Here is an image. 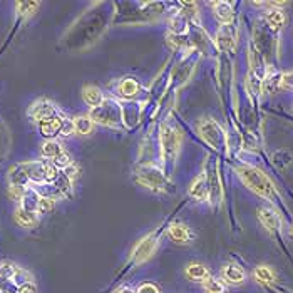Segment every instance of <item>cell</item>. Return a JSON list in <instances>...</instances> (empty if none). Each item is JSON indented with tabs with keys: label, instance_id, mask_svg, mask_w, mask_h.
Returning a JSON list of instances; mask_svg holds the SVG:
<instances>
[{
	"label": "cell",
	"instance_id": "obj_37",
	"mask_svg": "<svg viewBox=\"0 0 293 293\" xmlns=\"http://www.w3.org/2000/svg\"><path fill=\"white\" fill-rule=\"evenodd\" d=\"M0 293H5V291H0Z\"/></svg>",
	"mask_w": 293,
	"mask_h": 293
},
{
	"label": "cell",
	"instance_id": "obj_32",
	"mask_svg": "<svg viewBox=\"0 0 293 293\" xmlns=\"http://www.w3.org/2000/svg\"><path fill=\"white\" fill-rule=\"evenodd\" d=\"M77 173H79V169H77V166L76 164H71V166H67V168L64 169V176L67 178L69 181H72V180H76L77 178Z\"/></svg>",
	"mask_w": 293,
	"mask_h": 293
},
{
	"label": "cell",
	"instance_id": "obj_36",
	"mask_svg": "<svg viewBox=\"0 0 293 293\" xmlns=\"http://www.w3.org/2000/svg\"><path fill=\"white\" fill-rule=\"evenodd\" d=\"M290 233H291V237H293V225H291V229H290Z\"/></svg>",
	"mask_w": 293,
	"mask_h": 293
},
{
	"label": "cell",
	"instance_id": "obj_19",
	"mask_svg": "<svg viewBox=\"0 0 293 293\" xmlns=\"http://www.w3.org/2000/svg\"><path fill=\"white\" fill-rule=\"evenodd\" d=\"M15 220L20 226H34L37 223V215L32 211H25L24 208H19L15 211Z\"/></svg>",
	"mask_w": 293,
	"mask_h": 293
},
{
	"label": "cell",
	"instance_id": "obj_16",
	"mask_svg": "<svg viewBox=\"0 0 293 293\" xmlns=\"http://www.w3.org/2000/svg\"><path fill=\"white\" fill-rule=\"evenodd\" d=\"M39 199H40V194L34 189H25L24 196H22V206L25 211H32V213H37V204H39Z\"/></svg>",
	"mask_w": 293,
	"mask_h": 293
},
{
	"label": "cell",
	"instance_id": "obj_33",
	"mask_svg": "<svg viewBox=\"0 0 293 293\" xmlns=\"http://www.w3.org/2000/svg\"><path fill=\"white\" fill-rule=\"evenodd\" d=\"M280 84H281V87H285V89H293V72L281 76Z\"/></svg>",
	"mask_w": 293,
	"mask_h": 293
},
{
	"label": "cell",
	"instance_id": "obj_7",
	"mask_svg": "<svg viewBox=\"0 0 293 293\" xmlns=\"http://www.w3.org/2000/svg\"><path fill=\"white\" fill-rule=\"evenodd\" d=\"M156 240L151 238V237H148L141 241L139 245L136 246V250H134V261L136 263H142V261H146L149 256H151L154 253V250H156Z\"/></svg>",
	"mask_w": 293,
	"mask_h": 293
},
{
	"label": "cell",
	"instance_id": "obj_13",
	"mask_svg": "<svg viewBox=\"0 0 293 293\" xmlns=\"http://www.w3.org/2000/svg\"><path fill=\"white\" fill-rule=\"evenodd\" d=\"M223 278L231 285H241L245 281V272L237 265H226L223 268Z\"/></svg>",
	"mask_w": 293,
	"mask_h": 293
},
{
	"label": "cell",
	"instance_id": "obj_3",
	"mask_svg": "<svg viewBox=\"0 0 293 293\" xmlns=\"http://www.w3.org/2000/svg\"><path fill=\"white\" fill-rule=\"evenodd\" d=\"M28 114H31V118L34 121H37V123H40V121H44V119L57 116L54 104H52V102H49V101H45V99H40L37 102H34L32 107L28 109Z\"/></svg>",
	"mask_w": 293,
	"mask_h": 293
},
{
	"label": "cell",
	"instance_id": "obj_4",
	"mask_svg": "<svg viewBox=\"0 0 293 293\" xmlns=\"http://www.w3.org/2000/svg\"><path fill=\"white\" fill-rule=\"evenodd\" d=\"M199 131H201V136L206 139V142H210L213 148L220 146L223 133L221 129L218 128L216 123H213V121H203V123L199 124Z\"/></svg>",
	"mask_w": 293,
	"mask_h": 293
},
{
	"label": "cell",
	"instance_id": "obj_25",
	"mask_svg": "<svg viewBox=\"0 0 293 293\" xmlns=\"http://www.w3.org/2000/svg\"><path fill=\"white\" fill-rule=\"evenodd\" d=\"M267 20L273 28H280L285 24V15L281 10H270L268 15H267Z\"/></svg>",
	"mask_w": 293,
	"mask_h": 293
},
{
	"label": "cell",
	"instance_id": "obj_8",
	"mask_svg": "<svg viewBox=\"0 0 293 293\" xmlns=\"http://www.w3.org/2000/svg\"><path fill=\"white\" fill-rule=\"evenodd\" d=\"M178 141H180V134L173 129H166L163 133V149L164 154L169 159L174 158V154L178 153Z\"/></svg>",
	"mask_w": 293,
	"mask_h": 293
},
{
	"label": "cell",
	"instance_id": "obj_11",
	"mask_svg": "<svg viewBox=\"0 0 293 293\" xmlns=\"http://www.w3.org/2000/svg\"><path fill=\"white\" fill-rule=\"evenodd\" d=\"M185 273L191 281H203L204 283V281L210 278L208 268H206L204 265H201V263H191V265H188Z\"/></svg>",
	"mask_w": 293,
	"mask_h": 293
},
{
	"label": "cell",
	"instance_id": "obj_27",
	"mask_svg": "<svg viewBox=\"0 0 293 293\" xmlns=\"http://www.w3.org/2000/svg\"><path fill=\"white\" fill-rule=\"evenodd\" d=\"M52 163H54V166H55L57 169H66L67 166L72 164V161H71V156H69V154L64 151V153H61L57 158H54Z\"/></svg>",
	"mask_w": 293,
	"mask_h": 293
},
{
	"label": "cell",
	"instance_id": "obj_29",
	"mask_svg": "<svg viewBox=\"0 0 293 293\" xmlns=\"http://www.w3.org/2000/svg\"><path fill=\"white\" fill-rule=\"evenodd\" d=\"M54 208V199L49 196H40L37 204V213H49Z\"/></svg>",
	"mask_w": 293,
	"mask_h": 293
},
{
	"label": "cell",
	"instance_id": "obj_20",
	"mask_svg": "<svg viewBox=\"0 0 293 293\" xmlns=\"http://www.w3.org/2000/svg\"><path fill=\"white\" fill-rule=\"evenodd\" d=\"M93 128H94V121L87 116H79V118L74 119V129H76L77 134L93 133Z\"/></svg>",
	"mask_w": 293,
	"mask_h": 293
},
{
	"label": "cell",
	"instance_id": "obj_12",
	"mask_svg": "<svg viewBox=\"0 0 293 293\" xmlns=\"http://www.w3.org/2000/svg\"><path fill=\"white\" fill-rule=\"evenodd\" d=\"M9 180H10V186H17V188H25L28 183H31V181H28L27 173H25V169H24V166H22V163L14 166V168L10 169Z\"/></svg>",
	"mask_w": 293,
	"mask_h": 293
},
{
	"label": "cell",
	"instance_id": "obj_14",
	"mask_svg": "<svg viewBox=\"0 0 293 293\" xmlns=\"http://www.w3.org/2000/svg\"><path fill=\"white\" fill-rule=\"evenodd\" d=\"M189 194L198 201L206 199V196H208V183H206L204 176H198L196 180L193 181L191 188H189Z\"/></svg>",
	"mask_w": 293,
	"mask_h": 293
},
{
	"label": "cell",
	"instance_id": "obj_15",
	"mask_svg": "<svg viewBox=\"0 0 293 293\" xmlns=\"http://www.w3.org/2000/svg\"><path fill=\"white\" fill-rule=\"evenodd\" d=\"M169 238L174 241V243H180V245H186L191 241V233L185 225H173L169 228Z\"/></svg>",
	"mask_w": 293,
	"mask_h": 293
},
{
	"label": "cell",
	"instance_id": "obj_2",
	"mask_svg": "<svg viewBox=\"0 0 293 293\" xmlns=\"http://www.w3.org/2000/svg\"><path fill=\"white\" fill-rule=\"evenodd\" d=\"M91 119L96 121V123L112 126L119 121V107H118L116 102L104 101L99 107L93 109V112H91Z\"/></svg>",
	"mask_w": 293,
	"mask_h": 293
},
{
	"label": "cell",
	"instance_id": "obj_23",
	"mask_svg": "<svg viewBox=\"0 0 293 293\" xmlns=\"http://www.w3.org/2000/svg\"><path fill=\"white\" fill-rule=\"evenodd\" d=\"M218 42L223 49L226 50H231L235 47V36L233 34H229L228 27H223L220 28V34H218Z\"/></svg>",
	"mask_w": 293,
	"mask_h": 293
},
{
	"label": "cell",
	"instance_id": "obj_34",
	"mask_svg": "<svg viewBox=\"0 0 293 293\" xmlns=\"http://www.w3.org/2000/svg\"><path fill=\"white\" fill-rule=\"evenodd\" d=\"M137 293H159V290H158V286L153 283H142L139 286V290H137Z\"/></svg>",
	"mask_w": 293,
	"mask_h": 293
},
{
	"label": "cell",
	"instance_id": "obj_5",
	"mask_svg": "<svg viewBox=\"0 0 293 293\" xmlns=\"http://www.w3.org/2000/svg\"><path fill=\"white\" fill-rule=\"evenodd\" d=\"M22 166H24L31 183H36V185L45 183V168H47V164L40 163V161H28V163H22Z\"/></svg>",
	"mask_w": 293,
	"mask_h": 293
},
{
	"label": "cell",
	"instance_id": "obj_35",
	"mask_svg": "<svg viewBox=\"0 0 293 293\" xmlns=\"http://www.w3.org/2000/svg\"><path fill=\"white\" fill-rule=\"evenodd\" d=\"M118 293H133V291H131L129 288H124V290H119Z\"/></svg>",
	"mask_w": 293,
	"mask_h": 293
},
{
	"label": "cell",
	"instance_id": "obj_22",
	"mask_svg": "<svg viewBox=\"0 0 293 293\" xmlns=\"http://www.w3.org/2000/svg\"><path fill=\"white\" fill-rule=\"evenodd\" d=\"M255 278L260 281V283H263V285H270V283H273V281H275V273L268 267L261 265V267H256Z\"/></svg>",
	"mask_w": 293,
	"mask_h": 293
},
{
	"label": "cell",
	"instance_id": "obj_10",
	"mask_svg": "<svg viewBox=\"0 0 293 293\" xmlns=\"http://www.w3.org/2000/svg\"><path fill=\"white\" fill-rule=\"evenodd\" d=\"M82 97L85 101V104L91 106L93 109L99 107L102 102H104V97H102V93L99 89L96 87V85H85L82 89Z\"/></svg>",
	"mask_w": 293,
	"mask_h": 293
},
{
	"label": "cell",
	"instance_id": "obj_30",
	"mask_svg": "<svg viewBox=\"0 0 293 293\" xmlns=\"http://www.w3.org/2000/svg\"><path fill=\"white\" fill-rule=\"evenodd\" d=\"M37 7H39L37 2H19V4H17V9H19V12H20L22 15L32 14Z\"/></svg>",
	"mask_w": 293,
	"mask_h": 293
},
{
	"label": "cell",
	"instance_id": "obj_1",
	"mask_svg": "<svg viewBox=\"0 0 293 293\" xmlns=\"http://www.w3.org/2000/svg\"><path fill=\"white\" fill-rule=\"evenodd\" d=\"M238 174L241 178V181H243L251 191H255L256 194H260L263 198H268V199L273 198L275 188L272 185V181H270L260 169L250 168V166H243V168H238Z\"/></svg>",
	"mask_w": 293,
	"mask_h": 293
},
{
	"label": "cell",
	"instance_id": "obj_28",
	"mask_svg": "<svg viewBox=\"0 0 293 293\" xmlns=\"http://www.w3.org/2000/svg\"><path fill=\"white\" fill-rule=\"evenodd\" d=\"M59 178H61L59 169H57L54 164H47V168H45V183L52 185V183H57Z\"/></svg>",
	"mask_w": 293,
	"mask_h": 293
},
{
	"label": "cell",
	"instance_id": "obj_21",
	"mask_svg": "<svg viewBox=\"0 0 293 293\" xmlns=\"http://www.w3.org/2000/svg\"><path fill=\"white\" fill-rule=\"evenodd\" d=\"M137 91H139V85L134 79H126L119 84V94L124 97H133L137 94Z\"/></svg>",
	"mask_w": 293,
	"mask_h": 293
},
{
	"label": "cell",
	"instance_id": "obj_6",
	"mask_svg": "<svg viewBox=\"0 0 293 293\" xmlns=\"http://www.w3.org/2000/svg\"><path fill=\"white\" fill-rule=\"evenodd\" d=\"M62 123H64V118H61V116H54V118L40 121V123H39L40 134L49 137V139H52L55 134H61Z\"/></svg>",
	"mask_w": 293,
	"mask_h": 293
},
{
	"label": "cell",
	"instance_id": "obj_9",
	"mask_svg": "<svg viewBox=\"0 0 293 293\" xmlns=\"http://www.w3.org/2000/svg\"><path fill=\"white\" fill-rule=\"evenodd\" d=\"M258 218H260L261 225L265 226L268 231H277V229L280 228V218L277 216V213H273L272 210L268 208H261L260 211H258Z\"/></svg>",
	"mask_w": 293,
	"mask_h": 293
},
{
	"label": "cell",
	"instance_id": "obj_26",
	"mask_svg": "<svg viewBox=\"0 0 293 293\" xmlns=\"http://www.w3.org/2000/svg\"><path fill=\"white\" fill-rule=\"evenodd\" d=\"M17 267L12 265V263H0V277H4V278H15V275H17Z\"/></svg>",
	"mask_w": 293,
	"mask_h": 293
},
{
	"label": "cell",
	"instance_id": "obj_24",
	"mask_svg": "<svg viewBox=\"0 0 293 293\" xmlns=\"http://www.w3.org/2000/svg\"><path fill=\"white\" fill-rule=\"evenodd\" d=\"M206 293H225V283L218 278H208L204 281Z\"/></svg>",
	"mask_w": 293,
	"mask_h": 293
},
{
	"label": "cell",
	"instance_id": "obj_18",
	"mask_svg": "<svg viewBox=\"0 0 293 293\" xmlns=\"http://www.w3.org/2000/svg\"><path fill=\"white\" fill-rule=\"evenodd\" d=\"M42 156L44 158H57L59 156L61 153H64V149H62V146H61V142H57V141H54V139H47L42 144Z\"/></svg>",
	"mask_w": 293,
	"mask_h": 293
},
{
	"label": "cell",
	"instance_id": "obj_31",
	"mask_svg": "<svg viewBox=\"0 0 293 293\" xmlns=\"http://www.w3.org/2000/svg\"><path fill=\"white\" fill-rule=\"evenodd\" d=\"M72 133H76V129H74V121L64 119V123H62L61 134H62V136H71Z\"/></svg>",
	"mask_w": 293,
	"mask_h": 293
},
{
	"label": "cell",
	"instance_id": "obj_17",
	"mask_svg": "<svg viewBox=\"0 0 293 293\" xmlns=\"http://www.w3.org/2000/svg\"><path fill=\"white\" fill-rule=\"evenodd\" d=\"M215 7V14H216V19L223 22V24H228L233 17V10H231V5L228 2H216L213 4Z\"/></svg>",
	"mask_w": 293,
	"mask_h": 293
}]
</instances>
